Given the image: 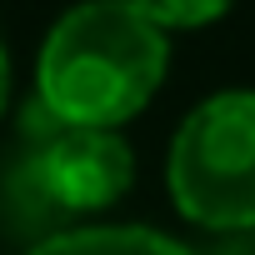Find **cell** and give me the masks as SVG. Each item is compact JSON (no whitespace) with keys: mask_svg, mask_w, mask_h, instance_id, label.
<instances>
[{"mask_svg":"<svg viewBox=\"0 0 255 255\" xmlns=\"http://www.w3.org/2000/svg\"><path fill=\"white\" fill-rule=\"evenodd\" d=\"M170 35L130 0H75L40 35L30 65L35 110L50 125L125 130L170 80Z\"/></svg>","mask_w":255,"mask_h":255,"instance_id":"cell-1","label":"cell"},{"mask_svg":"<svg viewBox=\"0 0 255 255\" xmlns=\"http://www.w3.org/2000/svg\"><path fill=\"white\" fill-rule=\"evenodd\" d=\"M170 210L205 235L255 230V85L200 95L165 145Z\"/></svg>","mask_w":255,"mask_h":255,"instance_id":"cell-2","label":"cell"},{"mask_svg":"<svg viewBox=\"0 0 255 255\" xmlns=\"http://www.w3.org/2000/svg\"><path fill=\"white\" fill-rule=\"evenodd\" d=\"M40 115V110H35ZM45 120V115H40ZM140 160L125 140V130L100 125H40L20 155V195L50 215L55 225L70 220H100L135 190Z\"/></svg>","mask_w":255,"mask_h":255,"instance_id":"cell-3","label":"cell"},{"mask_svg":"<svg viewBox=\"0 0 255 255\" xmlns=\"http://www.w3.org/2000/svg\"><path fill=\"white\" fill-rule=\"evenodd\" d=\"M25 255H195V250L145 220H70L35 235Z\"/></svg>","mask_w":255,"mask_h":255,"instance_id":"cell-4","label":"cell"},{"mask_svg":"<svg viewBox=\"0 0 255 255\" xmlns=\"http://www.w3.org/2000/svg\"><path fill=\"white\" fill-rule=\"evenodd\" d=\"M130 5H135L145 20H155V25L175 40V35L220 25V20L235 10V0H130Z\"/></svg>","mask_w":255,"mask_h":255,"instance_id":"cell-5","label":"cell"},{"mask_svg":"<svg viewBox=\"0 0 255 255\" xmlns=\"http://www.w3.org/2000/svg\"><path fill=\"white\" fill-rule=\"evenodd\" d=\"M10 100H15V60H10L5 35H0V120L10 115Z\"/></svg>","mask_w":255,"mask_h":255,"instance_id":"cell-6","label":"cell"}]
</instances>
